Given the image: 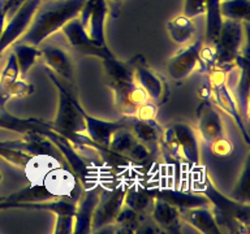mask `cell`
I'll return each mask as SVG.
<instances>
[{
    "instance_id": "1",
    "label": "cell",
    "mask_w": 250,
    "mask_h": 234,
    "mask_svg": "<svg viewBox=\"0 0 250 234\" xmlns=\"http://www.w3.org/2000/svg\"><path fill=\"white\" fill-rule=\"evenodd\" d=\"M86 0H43L30 25L16 42L39 47L69 20L80 15Z\"/></svg>"
},
{
    "instance_id": "2",
    "label": "cell",
    "mask_w": 250,
    "mask_h": 234,
    "mask_svg": "<svg viewBox=\"0 0 250 234\" xmlns=\"http://www.w3.org/2000/svg\"><path fill=\"white\" fill-rule=\"evenodd\" d=\"M44 72L58 90V111L54 122H51L52 129L65 136L72 146H77L81 143L86 126L81 113L82 105L76 98V90L65 85L50 69L44 68Z\"/></svg>"
},
{
    "instance_id": "3",
    "label": "cell",
    "mask_w": 250,
    "mask_h": 234,
    "mask_svg": "<svg viewBox=\"0 0 250 234\" xmlns=\"http://www.w3.org/2000/svg\"><path fill=\"white\" fill-rule=\"evenodd\" d=\"M202 194L208 199V206L214 212L222 233L250 232V204L234 198H228L214 186L210 177H206Z\"/></svg>"
},
{
    "instance_id": "4",
    "label": "cell",
    "mask_w": 250,
    "mask_h": 234,
    "mask_svg": "<svg viewBox=\"0 0 250 234\" xmlns=\"http://www.w3.org/2000/svg\"><path fill=\"white\" fill-rule=\"evenodd\" d=\"M230 69L226 68H219L215 66L206 73L207 82L210 85V101L215 107L220 108L224 113H227L232 120L236 122L237 128L241 132V136L246 143H250L249 130H248V124H246L241 116L240 108H238L237 100L234 98L232 89H230L229 82H228V72Z\"/></svg>"
},
{
    "instance_id": "5",
    "label": "cell",
    "mask_w": 250,
    "mask_h": 234,
    "mask_svg": "<svg viewBox=\"0 0 250 234\" xmlns=\"http://www.w3.org/2000/svg\"><path fill=\"white\" fill-rule=\"evenodd\" d=\"M248 23L223 20L218 39L214 44L216 66L232 69L236 58L248 48Z\"/></svg>"
},
{
    "instance_id": "6",
    "label": "cell",
    "mask_w": 250,
    "mask_h": 234,
    "mask_svg": "<svg viewBox=\"0 0 250 234\" xmlns=\"http://www.w3.org/2000/svg\"><path fill=\"white\" fill-rule=\"evenodd\" d=\"M129 64L133 68L136 82L140 85L141 89L147 94L150 100L155 103L158 107L166 104L171 94L167 79L152 69L142 55L133 56Z\"/></svg>"
},
{
    "instance_id": "7",
    "label": "cell",
    "mask_w": 250,
    "mask_h": 234,
    "mask_svg": "<svg viewBox=\"0 0 250 234\" xmlns=\"http://www.w3.org/2000/svg\"><path fill=\"white\" fill-rule=\"evenodd\" d=\"M108 148L119 155L124 156L125 159H128L133 165L137 167H147L156 161L155 156L148 151L145 144L137 139L136 136L126 126L117 129L113 133Z\"/></svg>"
},
{
    "instance_id": "8",
    "label": "cell",
    "mask_w": 250,
    "mask_h": 234,
    "mask_svg": "<svg viewBox=\"0 0 250 234\" xmlns=\"http://www.w3.org/2000/svg\"><path fill=\"white\" fill-rule=\"evenodd\" d=\"M125 185H119L113 189H101L97 207L91 218V233H99L103 228L111 225L124 206Z\"/></svg>"
},
{
    "instance_id": "9",
    "label": "cell",
    "mask_w": 250,
    "mask_h": 234,
    "mask_svg": "<svg viewBox=\"0 0 250 234\" xmlns=\"http://www.w3.org/2000/svg\"><path fill=\"white\" fill-rule=\"evenodd\" d=\"M107 83L113 94L115 107L123 116H133L141 105L150 100L147 94L136 82V78L107 79Z\"/></svg>"
},
{
    "instance_id": "10",
    "label": "cell",
    "mask_w": 250,
    "mask_h": 234,
    "mask_svg": "<svg viewBox=\"0 0 250 234\" xmlns=\"http://www.w3.org/2000/svg\"><path fill=\"white\" fill-rule=\"evenodd\" d=\"M41 183L50 191L54 198L68 199L74 203H77L80 195L85 189L68 165H59L51 169L43 177Z\"/></svg>"
},
{
    "instance_id": "11",
    "label": "cell",
    "mask_w": 250,
    "mask_h": 234,
    "mask_svg": "<svg viewBox=\"0 0 250 234\" xmlns=\"http://www.w3.org/2000/svg\"><path fill=\"white\" fill-rule=\"evenodd\" d=\"M42 1L43 0H23L17 11L9 17L0 35V58L25 33Z\"/></svg>"
},
{
    "instance_id": "12",
    "label": "cell",
    "mask_w": 250,
    "mask_h": 234,
    "mask_svg": "<svg viewBox=\"0 0 250 234\" xmlns=\"http://www.w3.org/2000/svg\"><path fill=\"white\" fill-rule=\"evenodd\" d=\"M202 44V39H197L194 42L184 46V48L173 55L167 61L168 77L175 82H181L187 79L197 68H199V52Z\"/></svg>"
},
{
    "instance_id": "13",
    "label": "cell",
    "mask_w": 250,
    "mask_h": 234,
    "mask_svg": "<svg viewBox=\"0 0 250 234\" xmlns=\"http://www.w3.org/2000/svg\"><path fill=\"white\" fill-rule=\"evenodd\" d=\"M197 133L199 138L207 144L227 136L224 122L218 109L206 99H202L197 107Z\"/></svg>"
},
{
    "instance_id": "14",
    "label": "cell",
    "mask_w": 250,
    "mask_h": 234,
    "mask_svg": "<svg viewBox=\"0 0 250 234\" xmlns=\"http://www.w3.org/2000/svg\"><path fill=\"white\" fill-rule=\"evenodd\" d=\"M41 58L44 66L62 79L65 85L74 89L76 86V74H74L73 60L70 58L64 48L54 44H48L41 48Z\"/></svg>"
},
{
    "instance_id": "15",
    "label": "cell",
    "mask_w": 250,
    "mask_h": 234,
    "mask_svg": "<svg viewBox=\"0 0 250 234\" xmlns=\"http://www.w3.org/2000/svg\"><path fill=\"white\" fill-rule=\"evenodd\" d=\"M175 138L177 140L181 161L193 169L201 165L199 151V136L191 125L187 122H175L171 125Z\"/></svg>"
},
{
    "instance_id": "16",
    "label": "cell",
    "mask_w": 250,
    "mask_h": 234,
    "mask_svg": "<svg viewBox=\"0 0 250 234\" xmlns=\"http://www.w3.org/2000/svg\"><path fill=\"white\" fill-rule=\"evenodd\" d=\"M60 30H62V35L65 37L66 42L69 43V46L73 47L80 54L101 58L102 55L108 50L107 44L99 46L90 38L89 33L86 30V27L82 25L78 16L69 20Z\"/></svg>"
},
{
    "instance_id": "17",
    "label": "cell",
    "mask_w": 250,
    "mask_h": 234,
    "mask_svg": "<svg viewBox=\"0 0 250 234\" xmlns=\"http://www.w3.org/2000/svg\"><path fill=\"white\" fill-rule=\"evenodd\" d=\"M125 118V125L130 132L136 136L141 143L148 148V151L155 156L156 159L162 154L160 143H162V133L163 126H160L156 120L142 121L132 116H123Z\"/></svg>"
},
{
    "instance_id": "18",
    "label": "cell",
    "mask_w": 250,
    "mask_h": 234,
    "mask_svg": "<svg viewBox=\"0 0 250 234\" xmlns=\"http://www.w3.org/2000/svg\"><path fill=\"white\" fill-rule=\"evenodd\" d=\"M236 81L233 85H230L232 93H233L236 100H237L238 108L241 112V116L246 124L249 122V55L248 48L244 50L236 58Z\"/></svg>"
},
{
    "instance_id": "19",
    "label": "cell",
    "mask_w": 250,
    "mask_h": 234,
    "mask_svg": "<svg viewBox=\"0 0 250 234\" xmlns=\"http://www.w3.org/2000/svg\"><path fill=\"white\" fill-rule=\"evenodd\" d=\"M101 189V185H97L93 187H86L81 193L76 203L73 233H91V218L99 199Z\"/></svg>"
},
{
    "instance_id": "20",
    "label": "cell",
    "mask_w": 250,
    "mask_h": 234,
    "mask_svg": "<svg viewBox=\"0 0 250 234\" xmlns=\"http://www.w3.org/2000/svg\"><path fill=\"white\" fill-rule=\"evenodd\" d=\"M148 214L154 224L159 228L160 232H167L172 234L181 232V226H183L181 211L169 203L164 202L162 199L154 198Z\"/></svg>"
},
{
    "instance_id": "21",
    "label": "cell",
    "mask_w": 250,
    "mask_h": 234,
    "mask_svg": "<svg viewBox=\"0 0 250 234\" xmlns=\"http://www.w3.org/2000/svg\"><path fill=\"white\" fill-rule=\"evenodd\" d=\"M81 113L83 118H85L86 136H89L94 143L101 144V146H104V147H108L109 140H111L113 133L116 132L117 129L126 126L124 117L116 121L101 120V118H97V117H93L91 115H89L82 107Z\"/></svg>"
},
{
    "instance_id": "22",
    "label": "cell",
    "mask_w": 250,
    "mask_h": 234,
    "mask_svg": "<svg viewBox=\"0 0 250 234\" xmlns=\"http://www.w3.org/2000/svg\"><path fill=\"white\" fill-rule=\"evenodd\" d=\"M181 220L202 234H222L210 206L191 207L181 211Z\"/></svg>"
},
{
    "instance_id": "23",
    "label": "cell",
    "mask_w": 250,
    "mask_h": 234,
    "mask_svg": "<svg viewBox=\"0 0 250 234\" xmlns=\"http://www.w3.org/2000/svg\"><path fill=\"white\" fill-rule=\"evenodd\" d=\"M150 193L154 198L162 199L169 203L180 211L188 210L191 207L208 206V199L203 194H194L187 191L176 190V189H150Z\"/></svg>"
},
{
    "instance_id": "24",
    "label": "cell",
    "mask_w": 250,
    "mask_h": 234,
    "mask_svg": "<svg viewBox=\"0 0 250 234\" xmlns=\"http://www.w3.org/2000/svg\"><path fill=\"white\" fill-rule=\"evenodd\" d=\"M148 217L150 216L147 214H140L124 204L121 207L120 212L115 218L113 224L103 228L99 233L105 229H111L112 232H117V233H141Z\"/></svg>"
},
{
    "instance_id": "25",
    "label": "cell",
    "mask_w": 250,
    "mask_h": 234,
    "mask_svg": "<svg viewBox=\"0 0 250 234\" xmlns=\"http://www.w3.org/2000/svg\"><path fill=\"white\" fill-rule=\"evenodd\" d=\"M48 126H51V122H46L39 118H21L8 113L4 108H0V129L4 130L21 133L25 136L30 133H39L41 129Z\"/></svg>"
},
{
    "instance_id": "26",
    "label": "cell",
    "mask_w": 250,
    "mask_h": 234,
    "mask_svg": "<svg viewBox=\"0 0 250 234\" xmlns=\"http://www.w3.org/2000/svg\"><path fill=\"white\" fill-rule=\"evenodd\" d=\"M168 37L177 46H187L193 40L195 35L194 19H189L187 16L179 15L172 17L166 25Z\"/></svg>"
},
{
    "instance_id": "27",
    "label": "cell",
    "mask_w": 250,
    "mask_h": 234,
    "mask_svg": "<svg viewBox=\"0 0 250 234\" xmlns=\"http://www.w3.org/2000/svg\"><path fill=\"white\" fill-rule=\"evenodd\" d=\"M59 165H66V163H62L50 155H34L31 156L23 169H25V173H26L30 183H41L43 177L51 169H54Z\"/></svg>"
},
{
    "instance_id": "28",
    "label": "cell",
    "mask_w": 250,
    "mask_h": 234,
    "mask_svg": "<svg viewBox=\"0 0 250 234\" xmlns=\"http://www.w3.org/2000/svg\"><path fill=\"white\" fill-rule=\"evenodd\" d=\"M11 47V52L15 55L19 65L20 77L26 78L29 70L34 66L37 60L41 58V48L23 42H15Z\"/></svg>"
},
{
    "instance_id": "29",
    "label": "cell",
    "mask_w": 250,
    "mask_h": 234,
    "mask_svg": "<svg viewBox=\"0 0 250 234\" xmlns=\"http://www.w3.org/2000/svg\"><path fill=\"white\" fill-rule=\"evenodd\" d=\"M154 202V196L150 193V187L144 186H130L126 189L124 198L125 206L130 207L132 210L140 212V214H147Z\"/></svg>"
},
{
    "instance_id": "30",
    "label": "cell",
    "mask_w": 250,
    "mask_h": 234,
    "mask_svg": "<svg viewBox=\"0 0 250 234\" xmlns=\"http://www.w3.org/2000/svg\"><path fill=\"white\" fill-rule=\"evenodd\" d=\"M220 1L222 0H206V34L205 43L214 46L218 39L219 31L222 27L223 17L220 15Z\"/></svg>"
},
{
    "instance_id": "31",
    "label": "cell",
    "mask_w": 250,
    "mask_h": 234,
    "mask_svg": "<svg viewBox=\"0 0 250 234\" xmlns=\"http://www.w3.org/2000/svg\"><path fill=\"white\" fill-rule=\"evenodd\" d=\"M220 15L223 20H232L240 22H249L250 0H222Z\"/></svg>"
},
{
    "instance_id": "32",
    "label": "cell",
    "mask_w": 250,
    "mask_h": 234,
    "mask_svg": "<svg viewBox=\"0 0 250 234\" xmlns=\"http://www.w3.org/2000/svg\"><path fill=\"white\" fill-rule=\"evenodd\" d=\"M33 93H34V86L29 83L26 78L20 77L13 83L0 90V108H4L5 103L12 98H25Z\"/></svg>"
},
{
    "instance_id": "33",
    "label": "cell",
    "mask_w": 250,
    "mask_h": 234,
    "mask_svg": "<svg viewBox=\"0 0 250 234\" xmlns=\"http://www.w3.org/2000/svg\"><path fill=\"white\" fill-rule=\"evenodd\" d=\"M0 157L5 160V161H8L9 164H12V165H16V167L22 168L23 169L25 165L27 164V161L30 160L31 155L21 151V150H16V148L4 146L0 142Z\"/></svg>"
},
{
    "instance_id": "34",
    "label": "cell",
    "mask_w": 250,
    "mask_h": 234,
    "mask_svg": "<svg viewBox=\"0 0 250 234\" xmlns=\"http://www.w3.org/2000/svg\"><path fill=\"white\" fill-rule=\"evenodd\" d=\"M20 78V69L19 65H17V61H16L15 55L9 54L7 58V62L4 65L3 70L0 72V90L7 87L11 83L19 79Z\"/></svg>"
},
{
    "instance_id": "35",
    "label": "cell",
    "mask_w": 250,
    "mask_h": 234,
    "mask_svg": "<svg viewBox=\"0 0 250 234\" xmlns=\"http://www.w3.org/2000/svg\"><path fill=\"white\" fill-rule=\"evenodd\" d=\"M233 196L237 200L249 203V156L246 157L241 176L233 189Z\"/></svg>"
},
{
    "instance_id": "36",
    "label": "cell",
    "mask_w": 250,
    "mask_h": 234,
    "mask_svg": "<svg viewBox=\"0 0 250 234\" xmlns=\"http://www.w3.org/2000/svg\"><path fill=\"white\" fill-rule=\"evenodd\" d=\"M206 13V0H184L183 15L189 19H195Z\"/></svg>"
},
{
    "instance_id": "37",
    "label": "cell",
    "mask_w": 250,
    "mask_h": 234,
    "mask_svg": "<svg viewBox=\"0 0 250 234\" xmlns=\"http://www.w3.org/2000/svg\"><path fill=\"white\" fill-rule=\"evenodd\" d=\"M55 234H72L74 230V214H55Z\"/></svg>"
},
{
    "instance_id": "38",
    "label": "cell",
    "mask_w": 250,
    "mask_h": 234,
    "mask_svg": "<svg viewBox=\"0 0 250 234\" xmlns=\"http://www.w3.org/2000/svg\"><path fill=\"white\" fill-rule=\"evenodd\" d=\"M211 152L214 154L215 156L218 157H226V156H229L233 151V144L229 140L228 136H224L222 139H218L210 143Z\"/></svg>"
},
{
    "instance_id": "39",
    "label": "cell",
    "mask_w": 250,
    "mask_h": 234,
    "mask_svg": "<svg viewBox=\"0 0 250 234\" xmlns=\"http://www.w3.org/2000/svg\"><path fill=\"white\" fill-rule=\"evenodd\" d=\"M156 115H158V105L152 103L151 100H148L145 104L141 105L132 117H136V118L142 121H151L156 120Z\"/></svg>"
},
{
    "instance_id": "40",
    "label": "cell",
    "mask_w": 250,
    "mask_h": 234,
    "mask_svg": "<svg viewBox=\"0 0 250 234\" xmlns=\"http://www.w3.org/2000/svg\"><path fill=\"white\" fill-rule=\"evenodd\" d=\"M23 0H5V3H4V11H5V15L8 17H11L16 11H17V8L22 4Z\"/></svg>"
},
{
    "instance_id": "41",
    "label": "cell",
    "mask_w": 250,
    "mask_h": 234,
    "mask_svg": "<svg viewBox=\"0 0 250 234\" xmlns=\"http://www.w3.org/2000/svg\"><path fill=\"white\" fill-rule=\"evenodd\" d=\"M4 3H5V0H0V35L3 33L4 26L7 23V15L4 11Z\"/></svg>"
},
{
    "instance_id": "42",
    "label": "cell",
    "mask_w": 250,
    "mask_h": 234,
    "mask_svg": "<svg viewBox=\"0 0 250 234\" xmlns=\"http://www.w3.org/2000/svg\"><path fill=\"white\" fill-rule=\"evenodd\" d=\"M107 1H112L115 4H121L123 3V0H107Z\"/></svg>"
},
{
    "instance_id": "43",
    "label": "cell",
    "mask_w": 250,
    "mask_h": 234,
    "mask_svg": "<svg viewBox=\"0 0 250 234\" xmlns=\"http://www.w3.org/2000/svg\"><path fill=\"white\" fill-rule=\"evenodd\" d=\"M93 1H94V0H86L85 4H91V3H93Z\"/></svg>"
},
{
    "instance_id": "44",
    "label": "cell",
    "mask_w": 250,
    "mask_h": 234,
    "mask_svg": "<svg viewBox=\"0 0 250 234\" xmlns=\"http://www.w3.org/2000/svg\"><path fill=\"white\" fill-rule=\"evenodd\" d=\"M4 199H5V196H4V195H0V202H1V200H4Z\"/></svg>"
},
{
    "instance_id": "45",
    "label": "cell",
    "mask_w": 250,
    "mask_h": 234,
    "mask_svg": "<svg viewBox=\"0 0 250 234\" xmlns=\"http://www.w3.org/2000/svg\"><path fill=\"white\" fill-rule=\"evenodd\" d=\"M3 179V175H1V172H0V181Z\"/></svg>"
}]
</instances>
